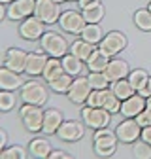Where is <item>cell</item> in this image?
<instances>
[{
    "mask_svg": "<svg viewBox=\"0 0 151 159\" xmlns=\"http://www.w3.org/2000/svg\"><path fill=\"white\" fill-rule=\"evenodd\" d=\"M44 112L42 106L38 104H28L25 102L21 108H19V116L23 119V125L28 133H40L42 125H44Z\"/></svg>",
    "mask_w": 151,
    "mask_h": 159,
    "instance_id": "cell-4",
    "label": "cell"
},
{
    "mask_svg": "<svg viewBox=\"0 0 151 159\" xmlns=\"http://www.w3.org/2000/svg\"><path fill=\"white\" fill-rule=\"evenodd\" d=\"M110 89L117 95V98H121V101H125V98L132 97L136 93V89L132 87V84L128 82V78H123V80H117V82H111L110 84Z\"/></svg>",
    "mask_w": 151,
    "mask_h": 159,
    "instance_id": "cell-26",
    "label": "cell"
},
{
    "mask_svg": "<svg viewBox=\"0 0 151 159\" xmlns=\"http://www.w3.org/2000/svg\"><path fill=\"white\" fill-rule=\"evenodd\" d=\"M102 93H104V101H102V108H106L110 114H117V112H121V98H117V95L113 93L110 87L108 89H102Z\"/></svg>",
    "mask_w": 151,
    "mask_h": 159,
    "instance_id": "cell-27",
    "label": "cell"
},
{
    "mask_svg": "<svg viewBox=\"0 0 151 159\" xmlns=\"http://www.w3.org/2000/svg\"><path fill=\"white\" fill-rule=\"evenodd\" d=\"M44 32H45V23L40 21L36 15H28L27 19L21 21V25H19V34H21V38L28 40V42L40 40Z\"/></svg>",
    "mask_w": 151,
    "mask_h": 159,
    "instance_id": "cell-10",
    "label": "cell"
},
{
    "mask_svg": "<svg viewBox=\"0 0 151 159\" xmlns=\"http://www.w3.org/2000/svg\"><path fill=\"white\" fill-rule=\"evenodd\" d=\"M97 4H102V0H78V6L80 10H87V8H93V6H97Z\"/></svg>",
    "mask_w": 151,
    "mask_h": 159,
    "instance_id": "cell-38",
    "label": "cell"
},
{
    "mask_svg": "<svg viewBox=\"0 0 151 159\" xmlns=\"http://www.w3.org/2000/svg\"><path fill=\"white\" fill-rule=\"evenodd\" d=\"M147 10H149V11H151V2H149V6H147Z\"/></svg>",
    "mask_w": 151,
    "mask_h": 159,
    "instance_id": "cell-47",
    "label": "cell"
},
{
    "mask_svg": "<svg viewBox=\"0 0 151 159\" xmlns=\"http://www.w3.org/2000/svg\"><path fill=\"white\" fill-rule=\"evenodd\" d=\"M53 2H57V4H63V2H72V0H53Z\"/></svg>",
    "mask_w": 151,
    "mask_h": 159,
    "instance_id": "cell-45",
    "label": "cell"
},
{
    "mask_svg": "<svg viewBox=\"0 0 151 159\" xmlns=\"http://www.w3.org/2000/svg\"><path fill=\"white\" fill-rule=\"evenodd\" d=\"M132 153H134L136 159H149L151 157V146L144 140H140V142L136 140L134 148H132Z\"/></svg>",
    "mask_w": 151,
    "mask_h": 159,
    "instance_id": "cell-35",
    "label": "cell"
},
{
    "mask_svg": "<svg viewBox=\"0 0 151 159\" xmlns=\"http://www.w3.org/2000/svg\"><path fill=\"white\" fill-rule=\"evenodd\" d=\"M61 63H63L64 72L76 78V76H80V74H81V70H83V63H85V61H81V59H78L76 55H72V53L68 51L64 57H61Z\"/></svg>",
    "mask_w": 151,
    "mask_h": 159,
    "instance_id": "cell-22",
    "label": "cell"
},
{
    "mask_svg": "<svg viewBox=\"0 0 151 159\" xmlns=\"http://www.w3.org/2000/svg\"><path fill=\"white\" fill-rule=\"evenodd\" d=\"M145 89H147V93H149V97H151V76H149V80H147V85H145Z\"/></svg>",
    "mask_w": 151,
    "mask_h": 159,
    "instance_id": "cell-43",
    "label": "cell"
},
{
    "mask_svg": "<svg viewBox=\"0 0 151 159\" xmlns=\"http://www.w3.org/2000/svg\"><path fill=\"white\" fill-rule=\"evenodd\" d=\"M134 119L138 121V125H140L142 129H144V127H149V125H151V110H147V108L142 110Z\"/></svg>",
    "mask_w": 151,
    "mask_h": 159,
    "instance_id": "cell-37",
    "label": "cell"
},
{
    "mask_svg": "<svg viewBox=\"0 0 151 159\" xmlns=\"http://www.w3.org/2000/svg\"><path fill=\"white\" fill-rule=\"evenodd\" d=\"M110 55L108 53H104L100 48H94V51L91 53V57L87 59V68H89V72H104L106 70V66H108V63H110Z\"/></svg>",
    "mask_w": 151,
    "mask_h": 159,
    "instance_id": "cell-20",
    "label": "cell"
},
{
    "mask_svg": "<svg viewBox=\"0 0 151 159\" xmlns=\"http://www.w3.org/2000/svg\"><path fill=\"white\" fill-rule=\"evenodd\" d=\"M102 101H104L102 89H93V91L89 93V97H87L85 104H87V106H93V108H98V106H102Z\"/></svg>",
    "mask_w": 151,
    "mask_h": 159,
    "instance_id": "cell-36",
    "label": "cell"
},
{
    "mask_svg": "<svg viewBox=\"0 0 151 159\" xmlns=\"http://www.w3.org/2000/svg\"><path fill=\"white\" fill-rule=\"evenodd\" d=\"M61 4L53 2V0H36V8H34V15L44 21L45 25H55L59 23L61 17Z\"/></svg>",
    "mask_w": 151,
    "mask_h": 159,
    "instance_id": "cell-6",
    "label": "cell"
},
{
    "mask_svg": "<svg viewBox=\"0 0 151 159\" xmlns=\"http://www.w3.org/2000/svg\"><path fill=\"white\" fill-rule=\"evenodd\" d=\"M6 144H8V134H6L4 129H0V146L6 148Z\"/></svg>",
    "mask_w": 151,
    "mask_h": 159,
    "instance_id": "cell-41",
    "label": "cell"
},
{
    "mask_svg": "<svg viewBox=\"0 0 151 159\" xmlns=\"http://www.w3.org/2000/svg\"><path fill=\"white\" fill-rule=\"evenodd\" d=\"M91 91H93V87L89 84V78H85V76H76L66 95H68V98H70L74 104H83L87 101V97H89Z\"/></svg>",
    "mask_w": 151,
    "mask_h": 159,
    "instance_id": "cell-11",
    "label": "cell"
},
{
    "mask_svg": "<svg viewBox=\"0 0 151 159\" xmlns=\"http://www.w3.org/2000/svg\"><path fill=\"white\" fill-rule=\"evenodd\" d=\"M4 17H8V8H6V4L0 2V21H2Z\"/></svg>",
    "mask_w": 151,
    "mask_h": 159,
    "instance_id": "cell-42",
    "label": "cell"
},
{
    "mask_svg": "<svg viewBox=\"0 0 151 159\" xmlns=\"http://www.w3.org/2000/svg\"><path fill=\"white\" fill-rule=\"evenodd\" d=\"M117 142L119 138L115 134V131H110L108 127H102V129H97L94 131V136H93V146H94V152L100 157H108L115 152L117 148Z\"/></svg>",
    "mask_w": 151,
    "mask_h": 159,
    "instance_id": "cell-1",
    "label": "cell"
},
{
    "mask_svg": "<svg viewBox=\"0 0 151 159\" xmlns=\"http://www.w3.org/2000/svg\"><path fill=\"white\" fill-rule=\"evenodd\" d=\"M2 150H4V148H2V146H0V153H2Z\"/></svg>",
    "mask_w": 151,
    "mask_h": 159,
    "instance_id": "cell-48",
    "label": "cell"
},
{
    "mask_svg": "<svg viewBox=\"0 0 151 159\" xmlns=\"http://www.w3.org/2000/svg\"><path fill=\"white\" fill-rule=\"evenodd\" d=\"M81 38L85 40V42H89V44H100L102 42V38H104V30H102V27L98 25V23H87L85 25V29L81 30Z\"/></svg>",
    "mask_w": 151,
    "mask_h": 159,
    "instance_id": "cell-24",
    "label": "cell"
},
{
    "mask_svg": "<svg viewBox=\"0 0 151 159\" xmlns=\"http://www.w3.org/2000/svg\"><path fill=\"white\" fill-rule=\"evenodd\" d=\"M64 121L63 112L57 110V108H49L44 112V125H42V133L45 134H57L61 123Z\"/></svg>",
    "mask_w": 151,
    "mask_h": 159,
    "instance_id": "cell-18",
    "label": "cell"
},
{
    "mask_svg": "<svg viewBox=\"0 0 151 159\" xmlns=\"http://www.w3.org/2000/svg\"><path fill=\"white\" fill-rule=\"evenodd\" d=\"M61 74H64V68H63L61 59H59V57H49L47 63H45V68H44V72H42L44 80H45V82H51V80L59 78Z\"/></svg>",
    "mask_w": 151,
    "mask_h": 159,
    "instance_id": "cell-25",
    "label": "cell"
},
{
    "mask_svg": "<svg viewBox=\"0 0 151 159\" xmlns=\"http://www.w3.org/2000/svg\"><path fill=\"white\" fill-rule=\"evenodd\" d=\"M94 48H97L94 44H89L83 38H80V40H74V42L70 44V53L76 55L78 59H81V61H87V59L91 57V53L94 51Z\"/></svg>",
    "mask_w": 151,
    "mask_h": 159,
    "instance_id": "cell-23",
    "label": "cell"
},
{
    "mask_svg": "<svg viewBox=\"0 0 151 159\" xmlns=\"http://www.w3.org/2000/svg\"><path fill=\"white\" fill-rule=\"evenodd\" d=\"M140 138H142L144 142H147V144L151 146V125H149V127H144V129H142V134H140Z\"/></svg>",
    "mask_w": 151,
    "mask_h": 159,
    "instance_id": "cell-39",
    "label": "cell"
},
{
    "mask_svg": "<svg viewBox=\"0 0 151 159\" xmlns=\"http://www.w3.org/2000/svg\"><path fill=\"white\" fill-rule=\"evenodd\" d=\"M134 23H136V27H138L140 30L149 32V30H151V11H149L147 8L136 10V13H134Z\"/></svg>",
    "mask_w": 151,
    "mask_h": 159,
    "instance_id": "cell-30",
    "label": "cell"
},
{
    "mask_svg": "<svg viewBox=\"0 0 151 159\" xmlns=\"http://www.w3.org/2000/svg\"><path fill=\"white\" fill-rule=\"evenodd\" d=\"M55 157H70L66 152H63V150H51L49 152V159H55Z\"/></svg>",
    "mask_w": 151,
    "mask_h": 159,
    "instance_id": "cell-40",
    "label": "cell"
},
{
    "mask_svg": "<svg viewBox=\"0 0 151 159\" xmlns=\"http://www.w3.org/2000/svg\"><path fill=\"white\" fill-rule=\"evenodd\" d=\"M49 55L44 49H38V51H30L27 57V66H25V74L28 76H42L45 63H47Z\"/></svg>",
    "mask_w": 151,
    "mask_h": 159,
    "instance_id": "cell-15",
    "label": "cell"
},
{
    "mask_svg": "<svg viewBox=\"0 0 151 159\" xmlns=\"http://www.w3.org/2000/svg\"><path fill=\"white\" fill-rule=\"evenodd\" d=\"M89 84L93 89H108L110 87V80L106 76V72H89Z\"/></svg>",
    "mask_w": 151,
    "mask_h": 159,
    "instance_id": "cell-32",
    "label": "cell"
},
{
    "mask_svg": "<svg viewBox=\"0 0 151 159\" xmlns=\"http://www.w3.org/2000/svg\"><path fill=\"white\" fill-rule=\"evenodd\" d=\"M28 152H30V155H34L38 159H47L49 157V152H51V144H49L47 138L38 136V138H34V140H30Z\"/></svg>",
    "mask_w": 151,
    "mask_h": 159,
    "instance_id": "cell-21",
    "label": "cell"
},
{
    "mask_svg": "<svg viewBox=\"0 0 151 159\" xmlns=\"http://www.w3.org/2000/svg\"><path fill=\"white\" fill-rule=\"evenodd\" d=\"M81 13H83V17H85V21H87V23H100L102 19H104L106 10H104L102 4H97V6H93V8L83 10Z\"/></svg>",
    "mask_w": 151,
    "mask_h": 159,
    "instance_id": "cell-31",
    "label": "cell"
},
{
    "mask_svg": "<svg viewBox=\"0 0 151 159\" xmlns=\"http://www.w3.org/2000/svg\"><path fill=\"white\" fill-rule=\"evenodd\" d=\"M115 134L119 138V142L123 144H132L136 142L140 134H142V127L138 125V121L134 117H127L125 121H121L117 127H115Z\"/></svg>",
    "mask_w": 151,
    "mask_h": 159,
    "instance_id": "cell-9",
    "label": "cell"
},
{
    "mask_svg": "<svg viewBox=\"0 0 151 159\" xmlns=\"http://www.w3.org/2000/svg\"><path fill=\"white\" fill-rule=\"evenodd\" d=\"M59 25L64 32L68 34H81V30L85 29L87 21L81 11H76V10H66L61 13L59 17Z\"/></svg>",
    "mask_w": 151,
    "mask_h": 159,
    "instance_id": "cell-7",
    "label": "cell"
},
{
    "mask_svg": "<svg viewBox=\"0 0 151 159\" xmlns=\"http://www.w3.org/2000/svg\"><path fill=\"white\" fill-rule=\"evenodd\" d=\"M36 0H13L8 4V19L11 21H23L28 15H34Z\"/></svg>",
    "mask_w": 151,
    "mask_h": 159,
    "instance_id": "cell-13",
    "label": "cell"
},
{
    "mask_svg": "<svg viewBox=\"0 0 151 159\" xmlns=\"http://www.w3.org/2000/svg\"><path fill=\"white\" fill-rule=\"evenodd\" d=\"M40 46L42 49L49 55V57H64L68 51H70V44L66 42V38L59 32H44L42 38H40Z\"/></svg>",
    "mask_w": 151,
    "mask_h": 159,
    "instance_id": "cell-2",
    "label": "cell"
},
{
    "mask_svg": "<svg viewBox=\"0 0 151 159\" xmlns=\"http://www.w3.org/2000/svg\"><path fill=\"white\" fill-rule=\"evenodd\" d=\"M0 2H2V4H11L13 0H0Z\"/></svg>",
    "mask_w": 151,
    "mask_h": 159,
    "instance_id": "cell-46",
    "label": "cell"
},
{
    "mask_svg": "<svg viewBox=\"0 0 151 159\" xmlns=\"http://www.w3.org/2000/svg\"><path fill=\"white\" fill-rule=\"evenodd\" d=\"M85 134V123H80L76 119H68V121H63L59 131H57V136L64 142H76Z\"/></svg>",
    "mask_w": 151,
    "mask_h": 159,
    "instance_id": "cell-12",
    "label": "cell"
},
{
    "mask_svg": "<svg viewBox=\"0 0 151 159\" xmlns=\"http://www.w3.org/2000/svg\"><path fill=\"white\" fill-rule=\"evenodd\" d=\"M104 72H106L110 82H117V80H123L128 76L130 68H128V63L123 61V59H110V63H108Z\"/></svg>",
    "mask_w": 151,
    "mask_h": 159,
    "instance_id": "cell-19",
    "label": "cell"
},
{
    "mask_svg": "<svg viewBox=\"0 0 151 159\" xmlns=\"http://www.w3.org/2000/svg\"><path fill=\"white\" fill-rule=\"evenodd\" d=\"M15 106V95L13 91L0 89V112H10Z\"/></svg>",
    "mask_w": 151,
    "mask_h": 159,
    "instance_id": "cell-33",
    "label": "cell"
},
{
    "mask_svg": "<svg viewBox=\"0 0 151 159\" xmlns=\"http://www.w3.org/2000/svg\"><path fill=\"white\" fill-rule=\"evenodd\" d=\"M72 82H74V76H70V74L64 72V74H61L59 78H55V80H51V82H47V85H49V89L55 91V93H68Z\"/></svg>",
    "mask_w": 151,
    "mask_h": 159,
    "instance_id": "cell-28",
    "label": "cell"
},
{
    "mask_svg": "<svg viewBox=\"0 0 151 159\" xmlns=\"http://www.w3.org/2000/svg\"><path fill=\"white\" fill-rule=\"evenodd\" d=\"M81 119L85 127L89 129H102V127H108L110 125V119H111V114L98 106V108H93V106H85L81 110Z\"/></svg>",
    "mask_w": 151,
    "mask_h": 159,
    "instance_id": "cell-5",
    "label": "cell"
},
{
    "mask_svg": "<svg viewBox=\"0 0 151 159\" xmlns=\"http://www.w3.org/2000/svg\"><path fill=\"white\" fill-rule=\"evenodd\" d=\"M0 157L2 159H25L27 157V150L21 148V146H10V148L2 150Z\"/></svg>",
    "mask_w": 151,
    "mask_h": 159,
    "instance_id": "cell-34",
    "label": "cell"
},
{
    "mask_svg": "<svg viewBox=\"0 0 151 159\" xmlns=\"http://www.w3.org/2000/svg\"><path fill=\"white\" fill-rule=\"evenodd\" d=\"M98 48L104 53H108L110 57H115L117 53H121L127 48V36L123 32H119V30H111V32L104 34V38L98 44Z\"/></svg>",
    "mask_w": 151,
    "mask_h": 159,
    "instance_id": "cell-8",
    "label": "cell"
},
{
    "mask_svg": "<svg viewBox=\"0 0 151 159\" xmlns=\"http://www.w3.org/2000/svg\"><path fill=\"white\" fill-rule=\"evenodd\" d=\"M142 110H145V98L140 93H134L121 102V114L125 117H136Z\"/></svg>",
    "mask_w": 151,
    "mask_h": 159,
    "instance_id": "cell-17",
    "label": "cell"
},
{
    "mask_svg": "<svg viewBox=\"0 0 151 159\" xmlns=\"http://www.w3.org/2000/svg\"><path fill=\"white\" fill-rule=\"evenodd\" d=\"M47 98H49V91L42 82L30 80V82H25L21 85V101L23 102L42 106V104L47 102Z\"/></svg>",
    "mask_w": 151,
    "mask_h": 159,
    "instance_id": "cell-3",
    "label": "cell"
},
{
    "mask_svg": "<svg viewBox=\"0 0 151 159\" xmlns=\"http://www.w3.org/2000/svg\"><path fill=\"white\" fill-rule=\"evenodd\" d=\"M128 82L132 84V87H134L136 91H140L142 87L147 85V80H149V74L144 70V68H134V70H130L128 72Z\"/></svg>",
    "mask_w": 151,
    "mask_h": 159,
    "instance_id": "cell-29",
    "label": "cell"
},
{
    "mask_svg": "<svg viewBox=\"0 0 151 159\" xmlns=\"http://www.w3.org/2000/svg\"><path fill=\"white\" fill-rule=\"evenodd\" d=\"M23 76L10 70L8 66H0V89H8V91H15V89H21L23 85Z\"/></svg>",
    "mask_w": 151,
    "mask_h": 159,
    "instance_id": "cell-16",
    "label": "cell"
},
{
    "mask_svg": "<svg viewBox=\"0 0 151 159\" xmlns=\"http://www.w3.org/2000/svg\"><path fill=\"white\" fill-rule=\"evenodd\" d=\"M145 108H147V110H151V97H147V98H145Z\"/></svg>",
    "mask_w": 151,
    "mask_h": 159,
    "instance_id": "cell-44",
    "label": "cell"
},
{
    "mask_svg": "<svg viewBox=\"0 0 151 159\" xmlns=\"http://www.w3.org/2000/svg\"><path fill=\"white\" fill-rule=\"evenodd\" d=\"M27 57H28V53L25 49H21V48H10L4 53L2 63L10 70H15L19 74H23L25 72V66H27Z\"/></svg>",
    "mask_w": 151,
    "mask_h": 159,
    "instance_id": "cell-14",
    "label": "cell"
}]
</instances>
